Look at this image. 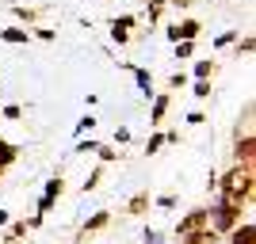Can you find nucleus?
<instances>
[{
	"label": "nucleus",
	"mask_w": 256,
	"mask_h": 244,
	"mask_svg": "<svg viewBox=\"0 0 256 244\" xmlns=\"http://www.w3.org/2000/svg\"><path fill=\"white\" fill-rule=\"evenodd\" d=\"M214 183H218V191H222V202H230V206H245V202L252 199V172L237 168V164Z\"/></svg>",
	"instance_id": "obj_1"
},
{
	"label": "nucleus",
	"mask_w": 256,
	"mask_h": 244,
	"mask_svg": "<svg viewBox=\"0 0 256 244\" xmlns=\"http://www.w3.org/2000/svg\"><path fill=\"white\" fill-rule=\"evenodd\" d=\"M199 34H203V23H199V19H180V23H172V27H168L172 42H195Z\"/></svg>",
	"instance_id": "obj_2"
},
{
	"label": "nucleus",
	"mask_w": 256,
	"mask_h": 244,
	"mask_svg": "<svg viewBox=\"0 0 256 244\" xmlns=\"http://www.w3.org/2000/svg\"><path fill=\"white\" fill-rule=\"evenodd\" d=\"M252 153H256V138H252V134H248V138H237L234 164H237V168H245V172H252Z\"/></svg>",
	"instance_id": "obj_3"
},
{
	"label": "nucleus",
	"mask_w": 256,
	"mask_h": 244,
	"mask_svg": "<svg viewBox=\"0 0 256 244\" xmlns=\"http://www.w3.org/2000/svg\"><path fill=\"white\" fill-rule=\"evenodd\" d=\"M134 23H138L134 15H118V19H111V38H115L118 46H126L130 38H134V34H130V31H134Z\"/></svg>",
	"instance_id": "obj_4"
},
{
	"label": "nucleus",
	"mask_w": 256,
	"mask_h": 244,
	"mask_svg": "<svg viewBox=\"0 0 256 244\" xmlns=\"http://www.w3.org/2000/svg\"><path fill=\"white\" fill-rule=\"evenodd\" d=\"M199 229H206V210L199 206V210H192L188 218H184L180 225H176V233L180 237H188V233H199Z\"/></svg>",
	"instance_id": "obj_5"
},
{
	"label": "nucleus",
	"mask_w": 256,
	"mask_h": 244,
	"mask_svg": "<svg viewBox=\"0 0 256 244\" xmlns=\"http://www.w3.org/2000/svg\"><path fill=\"white\" fill-rule=\"evenodd\" d=\"M0 38L12 46H23V42H31V27H0Z\"/></svg>",
	"instance_id": "obj_6"
},
{
	"label": "nucleus",
	"mask_w": 256,
	"mask_h": 244,
	"mask_svg": "<svg viewBox=\"0 0 256 244\" xmlns=\"http://www.w3.org/2000/svg\"><path fill=\"white\" fill-rule=\"evenodd\" d=\"M230 244H256V225L252 222H241L234 233H230Z\"/></svg>",
	"instance_id": "obj_7"
},
{
	"label": "nucleus",
	"mask_w": 256,
	"mask_h": 244,
	"mask_svg": "<svg viewBox=\"0 0 256 244\" xmlns=\"http://www.w3.org/2000/svg\"><path fill=\"white\" fill-rule=\"evenodd\" d=\"M62 187H65V180H62V176H54V180L50 183H46V195H42V202H38V210H50V206H54V199H58V195H62Z\"/></svg>",
	"instance_id": "obj_8"
},
{
	"label": "nucleus",
	"mask_w": 256,
	"mask_h": 244,
	"mask_svg": "<svg viewBox=\"0 0 256 244\" xmlns=\"http://www.w3.org/2000/svg\"><path fill=\"white\" fill-rule=\"evenodd\" d=\"M168 96H153V111H150V126H160L164 122V115H168Z\"/></svg>",
	"instance_id": "obj_9"
},
{
	"label": "nucleus",
	"mask_w": 256,
	"mask_h": 244,
	"mask_svg": "<svg viewBox=\"0 0 256 244\" xmlns=\"http://www.w3.org/2000/svg\"><path fill=\"white\" fill-rule=\"evenodd\" d=\"M214 73H218V61H210V57L195 61V80H214Z\"/></svg>",
	"instance_id": "obj_10"
},
{
	"label": "nucleus",
	"mask_w": 256,
	"mask_h": 244,
	"mask_svg": "<svg viewBox=\"0 0 256 244\" xmlns=\"http://www.w3.org/2000/svg\"><path fill=\"white\" fill-rule=\"evenodd\" d=\"M130 73H134V80H138V88L146 92V96H153V76L146 73V69H138V65H126Z\"/></svg>",
	"instance_id": "obj_11"
},
{
	"label": "nucleus",
	"mask_w": 256,
	"mask_h": 244,
	"mask_svg": "<svg viewBox=\"0 0 256 244\" xmlns=\"http://www.w3.org/2000/svg\"><path fill=\"white\" fill-rule=\"evenodd\" d=\"M16 157H20V149L12 145V141H4V138H0V172L8 168V164H12Z\"/></svg>",
	"instance_id": "obj_12"
},
{
	"label": "nucleus",
	"mask_w": 256,
	"mask_h": 244,
	"mask_svg": "<svg viewBox=\"0 0 256 244\" xmlns=\"http://www.w3.org/2000/svg\"><path fill=\"white\" fill-rule=\"evenodd\" d=\"M218 237L210 233V229H199V233H188V237H180V244H214Z\"/></svg>",
	"instance_id": "obj_13"
},
{
	"label": "nucleus",
	"mask_w": 256,
	"mask_h": 244,
	"mask_svg": "<svg viewBox=\"0 0 256 244\" xmlns=\"http://www.w3.org/2000/svg\"><path fill=\"white\" fill-rule=\"evenodd\" d=\"M12 15H16V19H23V23H34L42 11H38V8H23V4H12Z\"/></svg>",
	"instance_id": "obj_14"
},
{
	"label": "nucleus",
	"mask_w": 256,
	"mask_h": 244,
	"mask_svg": "<svg viewBox=\"0 0 256 244\" xmlns=\"http://www.w3.org/2000/svg\"><path fill=\"white\" fill-rule=\"evenodd\" d=\"M164 8H168L164 0H150V8H146V15H150V27H153V23H160V15H164Z\"/></svg>",
	"instance_id": "obj_15"
},
{
	"label": "nucleus",
	"mask_w": 256,
	"mask_h": 244,
	"mask_svg": "<svg viewBox=\"0 0 256 244\" xmlns=\"http://www.w3.org/2000/svg\"><path fill=\"white\" fill-rule=\"evenodd\" d=\"M107 222H111V214H107V210H100V214H96V218H92V222H88V225H84V237H88V233H96V229H104V225H107Z\"/></svg>",
	"instance_id": "obj_16"
},
{
	"label": "nucleus",
	"mask_w": 256,
	"mask_h": 244,
	"mask_svg": "<svg viewBox=\"0 0 256 244\" xmlns=\"http://www.w3.org/2000/svg\"><path fill=\"white\" fill-rule=\"evenodd\" d=\"M146 206H150V195H134L130 199V214H146Z\"/></svg>",
	"instance_id": "obj_17"
},
{
	"label": "nucleus",
	"mask_w": 256,
	"mask_h": 244,
	"mask_svg": "<svg viewBox=\"0 0 256 244\" xmlns=\"http://www.w3.org/2000/svg\"><path fill=\"white\" fill-rule=\"evenodd\" d=\"M31 38H38V42H54V38H58V31H50V27H34Z\"/></svg>",
	"instance_id": "obj_18"
},
{
	"label": "nucleus",
	"mask_w": 256,
	"mask_h": 244,
	"mask_svg": "<svg viewBox=\"0 0 256 244\" xmlns=\"http://www.w3.org/2000/svg\"><path fill=\"white\" fill-rule=\"evenodd\" d=\"M195 53V42H176V61H188Z\"/></svg>",
	"instance_id": "obj_19"
},
{
	"label": "nucleus",
	"mask_w": 256,
	"mask_h": 244,
	"mask_svg": "<svg viewBox=\"0 0 256 244\" xmlns=\"http://www.w3.org/2000/svg\"><path fill=\"white\" fill-rule=\"evenodd\" d=\"M160 145H164V134H160V130H157V134H153V138L146 141V157H150V153H157Z\"/></svg>",
	"instance_id": "obj_20"
},
{
	"label": "nucleus",
	"mask_w": 256,
	"mask_h": 244,
	"mask_svg": "<svg viewBox=\"0 0 256 244\" xmlns=\"http://www.w3.org/2000/svg\"><path fill=\"white\" fill-rule=\"evenodd\" d=\"M192 92H195V99H206V96H210V80H195Z\"/></svg>",
	"instance_id": "obj_21"
},
{
	"label": "nucleus",
	"mask_w": 256,
	"mask_h": 244,
	"mask_svg": "<svg viewBox=\"0 0 256 244\" xmlns=\"http://www.w3.org/2000/svg\"><path fill=\"white\" fill-rule=\"evenodd\" d=\"M230 42H237V31H226V34H218V38H214V46H218V50H222V46H230Z\"/></svg>",
	"instance_id": "obj_22"
},
{
	"label": "nucleus",
	"mask_w": 256,
	"mask_h": 244,
	"mask_svg": "<svg viewBox=\"0 0 256 244\" xmlns=\"http://www.w3.org/2000/svg\"><path fill=\"white\" fill-rule=\"evenodd\" d=\"M252 34H245V38H241V42H237V57H241V53H252Z\"/></svg>",
	"instance_id": "obj_23"
},
{
	"label": "nucleus",
	"mask_w": 256,
	"mask_h": 244,
	"mask_svg": "<svg viewBox=\"0 0 256 244\" xmlns=\"http://www.w3.org/2000/svg\"><path fill=\"white\" fill-rule=\"evenodd\" d=\"M92 126H96V118H92V115H84V118H80V122H76V138H80L84 130H92Z\"/></svg>",
	"instance_id": "obj_24"
},
{
	"label": "nucleus",
	"mask_w": 256,
	"mask_h": 244,
	"mask_svg": "<svg viewBox=\"0 0 256 244\" xmlns=\"http://www.w3.org/2000/svg\"><path fill=\"white\" fill-rule=\"evenodd\" d=\"M100 180H104V172L96 168V172H92V176H88V180H84V191H96V183H100Z\"/></svg>",
	"instance_id": "obj_25"
},
{
	"label": "nucleus",
	"mask_w": 256,
	"mask_h": 244,
	"mask_svg": "<svg viewBox=\"0 0 256 244\" xmlns=\"http://www.w3.org/2000/svg\"><path fill=\"white\" fill-rule=\"evenodd\" d=\"M184 84H188V76H184V73H172L168 76V88H184Z\"/></svg>",
	"instance_id": "obj_26"
},
{
	"label": "nucleus",
	"mask_w": 256,
	"mask_h": 244,
	"mask_svg": "<svg viewBox=\"0 0 256 244\" xmlns=\"http://www.w3.org/2000/svg\"><path fill=\"white\" fill-rule=\"evenodd\" d=\"M96 149H100L96 141H80V145H76V153H96Z\"/></svg>",
	"instance_id": "obj_27"
},
{
	"label": "nucleus",
	"mask_w": 256,
	"mask_h": 244,
	"mask_svg": "<svg viewBox=\"0 0 256 244\" xmlns=\"http://www.w3.org/2000/svg\"><path fill=\"white\" fill-rule=\"evenodd\" d=\"M20 115H23V107H16V103L4 107V118H20Z\"/></svg>",
	"instance_id": "obj_28"
},
{
	"label": "nucleus",
	"mask_w": 256,
	"mask_h": 244,
	"mask_svg": "<svg viewBox=\"0 0 256 244\" xmlns=\"http://www.w3.org/2000/svg\"><path fill=\"white\" fill-rule=\"evenodd\" d=\"M96 153H100V160H115V149H107V145H100Z\"/></svg>",
	"instance_id": "obj_29"
},
{
	"label": "nucleus",
	"mask_w": 256,
	"mask_h": 244,
	"mask_svg": "<svg viewBox=\"0 0 256 244\" xmlns=\"http://www.w3.org/2000/svg\"><path fill=\"white\" fill-rule=\"evenodd\" d=\"M164 4H168V8H188L192 0H164Z\"/></svg>",
	"instance_id": "obj_30"
},
{
	"label": "nucleus",
	"mask_w": 256,
	"mask_h": 244,
	"mask_svg": "<svg viewBox=\"0 0 256 244\" xmlns=\"http://www.w3.org/2000/svg\"><path fill=\"white\" fill-rule=\"evenodd\" d=\"M8 218H12V214H8V210H0V225H8Z\"/></svg>",
	"instance_id": "obj_31"
},
{
	"label": "nucleus",
	"mask_w": 256,
	"mask_h": 244,
	"mask_svg": "<svg viewBox=\"0 0 256 244\" xmlns=\"http://www.w3.org/2000/svg\"><path fill=\"white\" fill-rule=\"evenodd\" d=\"M0 176H4V172H0Z\"/></svg>",
	"instance_id": "obj_32"
}]
</instances>
